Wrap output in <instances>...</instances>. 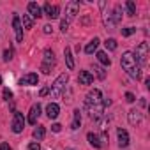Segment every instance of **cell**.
<instances>
[{
    "label": "cell",
    "instance_id": "4",
    "mask_svg": "<svg viewBox=\"0 0 150 150\" xmlns=\"http://www.w3.org/2000/svg\"><path fill=\"white\" fill-rule=\"evenodd\" d=\"M55 64H57V60H55V53L48 48V50H44V57H42V64H41V71L44 72V74H50L51 72V69L55 67Z\"/></svg>",
    "mask_w": 150,
    "mask_h": 150
},
{
    "label": "cell",
    "instance_id": "36",
    "mask_svg": "<svg viewBox=\"0 0 150 150\" xmlns=\"http://www.w3.org/2000/svg\"><path fill=\"white\" fill-rule=\"evenodd\" d=\"M51 30H53L51 25H44V27H42V32H44V34H51Z\"/></svg>",
    "mask_w": 150,
    "mask_h": 150
},
{
    "label": "cell",
    "instance_id": "32",
    "mask_svg": "<svg viewBox=\"0 0 150 150\" xmlns=\"http://www.w3.org/2000/svg\"><path fill=\"white\" fill-rule=\"evenodd\" d=\"M125 101H127V103H134V101H136V97H134V94H131V92H127V94H125Z\"/></svg>",
    "mask_w": 150,
    "mask_h": 150
},
{
    "label": "cell",
    "instance_id": "5",
    "mask_svg": "<svg viewBox=\"0 0 150 150\" xmlns=\"http://www.w3.org/2000/svg\"><path fill=\"white\" fill-rule=\"evenodd\" d=\"M67 81H69V76H67V74H60V76L53 81V85H51V97H53V99H58V97L62 96V90H64V87H65Z\"/></svg>",
    "mask_w": 150,
    "mask_h": 150
},
{
    "label": "cell",
    "instance_id": "18",
    "mask_svg": "<svg viewBox=\"0 0 150 150\" xmlns=\"http://www.w3.org/2000/svg\"><path fill=\"white\" fill-rule=\"evenodd\" d=\"M87 139H88V143H90L92 146H96V148H101V146H103L101 138H99L97 134H94V132H88V134H87Z\"/></svg>",
    "mask_w": 150,
    "mask_h": 150
},
{
    "label": "cell",
    "instance_id": "16",
    "mask_svg": "<svg viewBox=\"0 0 150 150\" xmlns=\"http://www.w3.org/2000/svg\"><path fill=\"white\" fill-rule=\"evenodd\" d=\"M117 134H118V145H120L122 148H125V146L129 145V134H127V131L120 127V129L117 131Z\"/></svg>",
    "mask_w": 150,
    "mask_h": 150
},
{
    "label": "cell",
    "instance_id": "35",
    "mask_svg": "<svg viewBox=\"0 0 150 150\" xmlns=\"http://www.w3.org/2000/svg\"><path fill=\"white\" fill-rule=\"evenodd\" d=\"M48 94H50V88H48V87L41 88V92H39V96H41V97H44V96H48Z\"/></svg>",
    "mask_w": 150,
    "mask_h": 150
},
{
    "label": "cell",
    "instance_id": "27",
    "mask_svg": "<svg viewBox=\"0 0 150 150\" xmlns=\"http://www.w3.org/2000/svg\"><path fill=\"white\" fill-rule=\"evenodd\" d=\"M104 44H106V48H108L110 51L117 50V41H115V39H106V42H104Z\"/></svg>",
    "mask_w": 150,
    "mask_h": 150
},
{
    "label": "cell",
    "instance_id": "38",
    "mask_svg": "<svg viewBox=\"0 0 150 150\" xmlns=\"http://www.w3.org/2000/svg\"><path fill=\"white\" fill-rule=\"evenodd\" d=\"M0 85H2V76H0Z\"/></svg>",
    "mask_w": 150,
    "mask_h": 150
},
{
    "label": "cell",
    "instance_id": "20",
    "mask_svg": "<svg viewBox=\"0 0 150 150\" xmlns=\"http://www.w3.org/2000/svg\"><path fill=\"white\" fill-rule=\"evenodd\" d=\"M96 57H97V60H99L103 65H106V67H110V65H111V58L108 57V53H106V51H97V55H96Z\"/></svg>",
    "mask_w": 150,
    "mask_h": 150
},
{
    "label": "cell",
    "instance_id": "34",
    "mask_svg": "<svg viewBox=\"0 0 150 150\" xmlns=\"http://www.w3.org/2000/svg\"><path fill=\"white\" fill-rule=\"evenodd\" d=\"M51 131H53V132H60V131H62V125H60V124H53V125H51Z\"/></svg>",
    "mask_w": 150,
    "mask_h": 150
},
{
    "label": "cell",
    "instance_id": "8",
    "mask_svg": "<svg viewBox=\"0 0 150 150\" xmlns=\"http://www.w3.org/2000/svg\"><path fill=\"white\" fill-rule=\"evenodd\" d=\"M42 11H44V14L50 18V20H57L58 18V13H60V7L58 6H51V4H44V7H42Z\"/></svg>",
    "mask_w": 150,
    "mask_h": 150
},
{
    "label": "cell",
    "instance_id": "12",
    "mask_svg": "<svg viewBox=\"0 0 150 150\" xmlns=\"http://www.w3.org/2000/svg\"><path fill=\"white\" fill-rule=\"evenodd\" d=\"M92 81H94V74H90L88 71H80V74H78L80 85H92Z\"/></svg>",
    "mask_w": 150,
    "mask_h": 150
},
{
    "label": "cell",
    "instance_id": "9",
    "mask_svg": "<svg viewBox=\"0 0 150 150\" xmlns=\"http://www.w3.org/2000/svg\"><path fill=\"white\" fill-rule=\"evenodd\" d=\"M13 28L16 32V41L23 42V28H21V20L18 14H14V18H13Z\"/></svg>",
    "mask_w": 150,
    "mask_h": 150
},
{
    "label": "cell",
    "instance_id": "10",
    "mask_svg": "<svg viewBox=\"0 0 150 150\" xmlns=\"http://www.w3.org/2000/svg\"><path fill=\"white\" fill-rule=\"evenodd\" d=\"M39 83V76L35 72H28L20 80V85H27V87H32V85H37Z\"/></svg>",
    "mask_w": 150,
    "mask_h": 150
},
{
    "label": "cell",
    "instance_id": "6",
    "mask_svg": "<svg viewBox=\"0 0 150 150\" xmlns=\"http://www.w3.org/2000/svg\"><path fill=\"white\" fill-rule=\"evenodd\" d=\"M11 129L16 134L23 132V129H25V117L20 111H14V117H13V122H11Z\"/></svg>",
    "mask_w": 150,
    "mask_h": 150
},
{
    "label": "cell",
    "instance_id": "3",
    "mask_svg": "<svg viewBox=\"0 0 150 150\" xmlns=\"http://www.w3.org/2000/svg\"><path fill=\"white\" fill-rule=\"evenodd\" d=\"M148 53H150V50H148V42H139L138 46H136V53H132L134 55V60L136 62H139V65H146V62H148Z\"/></svg>",
    "mask_w": 150,
    "mask_h": 150
},
{
    "label": "cell",
    "instance_id": "15",
    "mask_svg": "<svg viewBox=\"0 0 150 150\" xmlns=\"http://www.w3.org/2000/svg\"><path fill=\"white\" fill-rule=\"evenodd\" d=\"M58 113H60V106H58L57 103H50V104L46 106V115H48V118L55 120V118L58 117Z\"/></svg>",
    "mask_w": 150,
    "mask_h": 150
},
{
    "label": "cell",
    "instance_id": "17",
    "mask_svg": "<svg viewBox=\"0 0 150 150\" xmlns=\"http://www.w3.org/2000/svg\"><path fill=\"white\" fill-rule=\"evenodd\" d=\"M110 18H111V23H113V25H118V23L122 21V7H120V6H115L113 14H110Z\"/></svg>",
    "mask_w": 150,
    "mask_h": 150
},
{
    "label": "cell",
    "instance_id": "1",
    "mask_svg": "<svg viewBox=\"0 0 150 150\" xmlns=\"http://www.w3.org/2000/svg\"><path fill=\"white\" fill-rule=\"evenodd\" d=\"M85 104H87V108L90 110V118L92 120H99L101 118V115H103V96H101V90H97V88H94V90H90L88 94H87V99H85Z\"/></svg>",
    "mask_w": 150,
    "mask_h": 150
},
{
    "label": "cell",
    "instance_id": "7",
    "mask_svg": "<svg viewBox=\"0 0 150 150\" xmlns=\"http://www.w3.org/2000/svg\"><path fill=\"white\" fill-rule=\"evenodd\" d=\"M78 13H80V2H78V0H71V2L65 6V16H67L65 20L67 21L74 20Z\"/></svg>",
    "mask_w": 150,
    "mask_h": 150
},
{
    "label": "cell",
    "instance_id": "24",
    "mask_svg": "<svg viewBox=\"0 0 150 150\" xmlns=\"http://www.w3.org/2000/svg\"><path fill=\"white\" fill-rule=\"evenodd\" d=\"M125 9H127V14L129 16H134L136 14V4L132 2V0H127V2H125Z\"/></svg>",
    "mask_w": 150,
    "mask_h": 150
},
{
    "label": "cell",
    "instance_id": "29",
    "mask_svg": "<svg viewBox=\"0 0 150 150\" xmlns=\"http://www.w3.org/2000/svg\"><path fill=\"white\" fill-rule=\"evenodd\" d=\"M67 28H69V21L64 18V20L60 21V30H62V32H67Z\"/></svg>",
    "mask_w": 150,
    "mask_h": 150
},
{
    "label": "cell",
    "instance_id": "28",
    "mask_svg": "<svg viewBox=\"0 0 150 150\" xmlns=\"http://www.w3.org/2000/svg\"><path fill=\"white\" fill-rule=\"evenodd\" d=\"M94 71L97 72V78H99V80H104V78H106V72H104L101 67H97V65H96V67H94Z\"/></svg>",
    "mask_w": 150,
    "mask_h": 150
},
{
    "label": "cell",
    "instance_id": "37",
    "mask_svg": "<svg viewBox=\"0 0 150 150\" xmlns=\"http://www.w3.org/2000/svg\"><path fill=\"white\" fill-rule=\"evenodd\" d=\"M0 150H13L9 146V143H0Z\"/></svg>",
    "mask_w": 150,
    "mask_h": 150
},
{
    "label": "cell",
    "instance_id": "31",
    "mask_svg": "<svg viewBox=\"0 0 150 150\" xmlns=\"http://www.w3.org/2000/svg\"><path fill=\"white\" fill-rule=\"evenodd\" d=\"M4 99H6V101H11V99H13V92H11L9 88L4 90Z\"/></svg>",
    "mask_w": 150,
    "mask_h": 150
},
{
    "label": "cell",
    "instance_id": "11",
    "mask_svg": "<svg viewBox=\"0 0 150 150\" xmlns=\"http://www.w3.org/2000/svg\"><path fill=\"white\" fill-rule=\"evenodd\" d=\"M39 117H41V104L37 103V104H34V106L30 108V113H28V124H30V125H35Z\"/></svg>",
    "mask_w": 150,
    "mask_h": 150
},
{
    "label": "cell",
    "instance_id": "21",
    "mask_svg": "<svg viewBox=\"0 0 150 150\" xmlns=\"http://www.w3.org/2000/svg\"><path fill=\"white\" fill-rule=\"evenodd\" d=\"M97 46H99V39H97V37H94V39H92V41L87 44V48H85V53H87V55H92V53L97 50Z\"/></svg>",
    "mask_w": 150,
    "mask_h": 150
},
{
    "label": "cell",
    "instance_id": "2",
    "mask_svg": "<svg viewBox=\"0 0 150 150\" xmlns=\"http://www.w3.org/2000/svg\"><path fill=\"white\" fill-rule=\"evenodd\" d=\"M120 64H122V69L129 74L131 78H134L136 81L141 78V72H139V67L136 65V60H134V55L131 51H125L122 57H120Z\"/></svg>",
    "mask_w": 150,
    "mask_h": 150
},
{
    "label": "cell",
    "instance_id": "33",
    "mask_svg": "<svg viewBox=\"0 0 150 150\" xmlns=\"http://www.w3.org/2000/svg\"><path fill=\"white\" fill-rule=\"evenodd\" d=\"M28 150H41V146H39V143L32 141V143H28Z\"/></svg>",
    "mask_w": 150,
    "mask_h": 150
},
{
    "label": "cell",
    "instance_id": "22",
    "mask_svg": "<svg viewBox=\"0 0 150 150\" xmlns=\"http://www.w3.org/2000/svg\"><path fill=\"white\" fill-rule=\"evenodd\" d=\"M64 57H65L67 67H69V69H74V60H72V53H71V48H69V46H65V50H64Z\"/></svg>",
    "mask_w": 150,
    "mask_h": 150
},
{
    "label": "cell",
    "instance_id": "14",
    "mask_svg": "<svg viewBox=\"0 0 150 150\" xmlns=\"http://www.w3.org/2000/svg\"><path fill=\"white\" fill-rule=\"evenodd\" d=\"M27 9H28V16L30 18H41L42 16V11H41V7L35 4V2H28V6H27Z\"/></svg>",
    "mask_w": 150,
    "mask_h": 150
},
{
    "label": "cell",
    "instance_id": "23",
    "mask_svg": "<svg viewBox=\"0 0 150 150\" xmlns=\"http://www.w3.org/2000/svg\"><path fill=\"white\" fill-rule=\"evenodd\" d=\"M44 136H46V129H44L42 125H37V127L34 129V138H35L37 141H42Z\"/></svg>",
    "mask_w": 150,
    "mask_h": 150
},
{
    "label": "cell",
    "instance_id": "19",
    "mask_svg": "<svg viewBox=\"0 0 150 150\" xmlns=\"http://www.w3.org/2000/svg\"><path fill=\"white\" fill-rule=\"evenodd\" d=\"M80 124H81V113H80V110H74V117H72V124H71V129H72V131L80 129Z\"/></svg>",
    "mask_w": 150,
    "mask_h": 150
},
{
    "label": "cell",
    "instance_id": "25",
    "mask_svg": "<svg viewBox=\"0 0 150 150\" xmlns=\"http://www.w3.org/2000/svg\"><path fill=\"white\" fill-rule=\"evenodd\" d=\"M21 20H23V27H25L27 30H30V28L34 27V20H32L28 14H23V18H21Z\"/></svg>",
    "mask_w": 150,
    "mask_h": 150
},
{
    "label": "cell",
    "instance_id": "13",
    "mask_svg": "<svg viewBox=\"0 0 150 150\" xmlns=\"http://www.w3.org/2000/svg\"><path fill=\"white\" fill-rule=\"evenodd\" d=\"M127 118H129V124H131V125H139V124L143 122V115H141L138 110H131L129 115H127Z\"/></svg>",
    "mask_w": 150,
    "mask_h": 150
},
{
    "label": "cell",
    "instance_id": "26",
    "mask_svg": "<svg viewBox=\"0 0 150 150\" xmlns=\"http://www.w3.org/2000/svg\"><path fill=\"white\" fill-rule=\"evenodd\" d=\"M120 32H122L124 37H129V35H132V34L136 32V28H134V27H125V28H122Z\"/></svg>",
    "mask_w": 150,
    "mask_h": 150
},
{
    "label": "cell",
    "instance_id": "30",
    "mask_svg": "<svg viewBox=\"0 0 150 150\" xmlns=\"http://www.w3.org/2000/svg\"><path fill=\"white\" fill-rule=\"evenodd\" d=\"M11 58H13V51H11V50H6V51H4V60L9 62Z\"/></svg>",
    "mask_w": 150,
    "mask_h": 150
}]
</instances>
